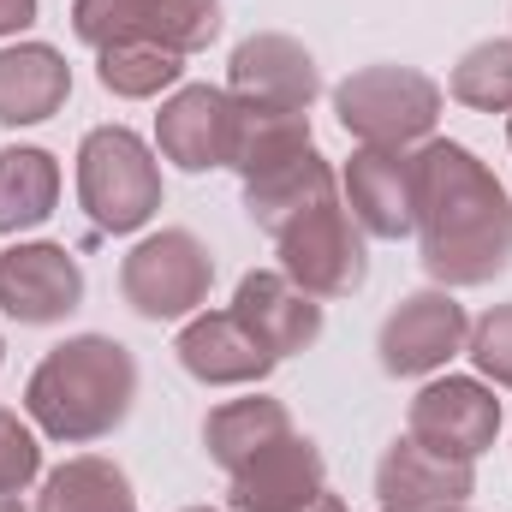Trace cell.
<instances>
[{"mask_svg": "<svg viewBox=\"0 0 512 512\" xmlns=\"http://www.w3.org/2000/svg\"><path fill=\"white\" fill-rule=\"evenodd\" d=\"M239 143V102L215 84H179L155 114V149L179 173L227 167Z\"/></svg>", "mask_w": 512, "mask_h": 512, "instance_id": "obj_12", "label": "cell"}, {"mask_svg": "<svg viewBox=\"0 0 512 512\" xmlns=\"http://www.w3.org/2000/svg\"><path fill=\"white\" fill-rule=\"evenodd\" d=\"M310 149H316L310 114H245V108H239V143H233V161H227V167L239 173V185H251L262 173H274V167L310 155Z\"/></svg>", "mask_w": 512, "mask_h": 512, "instance_id": "obj_24", "label": "cell"}, {"mask_svg": "<svg viewBox=\"0 0 512 512\" xmlns=\"http://www.w3.org/2000/svg\"><path fill=\"white\" fill-rule=\"evenodd\" d=\"M256 340L274 352V358H292V352H310L328 328V310L322 298H310L298 280H286L280 268H251L227 304Z\"/></svg>", "mask_w": 512, "mask_h": 512, "instance_id": "obj_16", "label": "cell"}, {"mask_svg": "<svg viewBox=\"0 0 512 512\" xmlns=\"http://www.w3.org/2000/svg\"><path fill=\"white\" fill-rule=\"evenodd\" d=\"M465 358L477 364V376L512 393V304H495L471 322V340H465Z\"/></svg>", "mask_w": 512, "mask_h": 512, "instance_id": "obj_26", "label": "cell"}, {"mask_svg": "<svg viewBox=\"0 0 512 512\" xmlns=\"http://www.w3.org/2000/svg\"><path fill=\"white\" fill-rule=\"evenodd\" d=\"M72 36L84 48L161 42L173 54H203L221 36V0H72Z\"/></svg>", "mask_w": 512, "mask_h": 512, "instance_id": "obj_7", "label": "cell"}, {"mask_svg": "<svg viewBox=\"0 0 512 512\" xmlns=\"http://www.w3.org/2000/svg\"><path fill=\"white\" fill-rule=\"evenodd\" d=\"M84 304V268L66 245L18 239L0 256V310L18 328H54Z\"/></svg>", "mask_w": 512, "mask_h": 512, "instance_id": "obj_11", "label": "cell"}, {"mask_svg": "<svg viewBox=\"0 0 512 512\" xmlns=\"http://www.w3.org/2000/svg\"><path fill=\"white\" fill-rule=\"evenodd\" d=\"M173 358H179V370L191 382H203V387H256L280 364L233 310H197L179 328Z\"/></svg>", "mask_w": 512, "mask_h": 512, "instance_id": "obj_17", "label": "cell"}, {"mask_svg": "<svg viewBox=\"0 0 512 512\" xmlns=\"http://www.w3.org/2000/svg\"><path fill=\"white\" fill-rule=\"evenodd\" d=\"M185 512H215V507H185Z\"/></svg>", "mask_w": 512, "mask_h": 512, "instance_id": "obj_31", "label": "cell"}, {"mask_svg": "<svg viewBox=\"0 0 512 512\" xmlns=\"http://www.w3.org/2000/svg\"><path fill=\"white\" fill-rule=\"evenodd\" d=\"M405 435H417L423 447H435L447 459L477 465L501 435V399L477 376H435L417 387V399L405 411Z\"/></svg>", "mask_w": 512, "mask_h": 512, "instance_id": "obj_10", "label": "cell"}, {"mask_svg": "<svg viewBox=\"0 0 512 512\" xmlns=\"http://www.w3.org/2000/svg\"><path fill=\"white\" fill-rule=\"evenodd\" d=\"M477 489L471 459H447L435 447H423L417 435H399L376 459V501L382 512H447L465 507Z\"/></svg>", "mask_w": 512, "mask_h": 512, "instance_id": "obj_15", "label": "cell"}, {"mask_svg": "<svg viewBox=\"0 0 512 512\" xmlns=\"http://www.w3.org/2000/svg\"><path fill=\"white\" fill-rule=\"evenodd\" d=\"M447 96L471 114H512V36H489L459 54Z\"/></svg>", "mask_w": 512, "mask_h": 512, "instance_id": "obj_25", "label": "cell"}, {"mask_svg": "<svg viewBox=\"0 0 512 512\" xmlns=\"http://www.w3.org/2000/svg\"><path fill=\"white\" fill-rule=\"evenodd\" d=\"M36 24V0H0V42Z\"/></svg>", "mask_w": 512, "mask_h": 512, "instance_id": "obj_28", "label": "cell"}, {"mask_svg": "<svg viewBox=\"0 0 512 512\" xmlns=\"http://www.w3.org/2000/svg\"><path fill=\"white\" fill-rule=\"evenodd\" d=\"M227 96L245 114H310L322 96V66L298 36L256 30L227 60Z\"/></svg>", "mask_w": 512, "mask_h": 512, "instance_id": "obj_9", "label": "cell"}, {"mask_svg": "<svg viewBox=\"0 0 512 512\" xmlns=\"http://www.w3.org/2000/svg\"><path fill=\"white\" fill-rule=\"evenodd\" d=\"M471 340V316L465 304L447 292V286H423V292H405L393 310L382 316V334H376V358L393 382H417V376H435L447 370Z\"/></svg>", "mask_w": 512, "mask_h": 512, "instance_id": "obj_8", "label": "cell"}, {"mask_svg": "<svg viewBox=\"0 0 512 512\" xmlns=\"http://www.w3.org/2000/svg\"><path fill=\"white\" fill-rule=\"evenodd\" d=\"M447 512H471V507H447Z\"/></svg>", "mask_w": 512, "mask_h": 512, "instance_id": "obj_33", "label": "cell"}, {"mask_svg": "<svg viewBox=\"0 0 512 512\" xmlns=\"http://www.w3.org/2000/svg\"><path fill=\"white\" fill-rule=\"evenodd\" d=\"M60 209V161L36 143L0 149V239L36 233Z\"/></svg>", "mask_w": 512, "mask_h": 512, "instance_id": "obj_20", "label": "cell"}, {"mask_svg": "<svg viewBox=\"0 0 512 512\" xmlns=\"http://www.w3.org/2000/svg\"><path fill=\"white\" fill-rule=\"evenodd\" d=\"M36 477H42V441H36V423L18 417V411H0V489H6V495H24Z\"/></svg>", "mask_w": 512, "mask_h": 512, "instance_id": "obj_27", "label": "cell"}, {"mask_svg": "<svg viewBox=\"0 0 512 512\" xmlns=\"http://www.w3.org/2000/svg\"><path fill=\"white\" fill-rule=\"evenodd\" d=\"M328 489V459L310 435H280L227 477L233 512H298Z\"/></svg>", "mask_w": 512, "mask_h": 512, "instance_id": "obj_14", "label": "cell"}, {"mask_svg": "<svg viewBox=\"0 0 512 512\" xmlns=\"http://www.w3.org/2000/svg\"><path fill=\"white\" fill-rule=\"evenodd\" d=\"M36 512H137V495H131V477L114 459L78 453V459H66L60 471L42 477Z\"/></svg>", "mask_w": 512, "mask_h": 512, "instance_id": "obj_22", "label": "cell"}, {"mask_svg": "<svg viewBox=\"0 0 512 512\" xmlns=\"http://www.w3.org/2000/svg\"><path fill=\"white\" fill-rule=\"evenodd\" d=\"M447 90L417 66H364L334 84L340 131L370 149H423L441 126Z\"/></svg>", "mask_w": 512, "mask_h": 512, "instance_id": "obj_4", "label": "cell"}, {"mask_svg": "<svg viewBox=\"0 0 512 512\" xmlns=\"http://www.w3.org/2000/svg\"><path fill=\"white\" fill-rule=\"evenodd\" d=\"M96 78L120 102H155L161 90H179L185 54H173L161 42H114V48L96 54Z\"/></svg>", "mask_w": 512, "mask_h": 512, "instance_id": "obj_23", "label": "cell"}, {"mask_svg": "<svg viewBox=\"0 0 512 512\" xmlns=\"http://www.w3.org/2000/svg\"><path fill=\"white\" fill-rule=\"evenodd\" d=\"M0 364H6V340H0Z\"/></svg>", "mask_w": 512, "mask_h": 512, "instance_id": "obj_32", "label": "cell"}, {"mask_svg": "<svg viewBox=\"0 0 512 512\" xmlns=\"http://www.w3.org/2000/svg\"><path fill=\"white\" fill-rule=\"evenodd\" d=\"M209 286H215V256L191 227L143 233L120 262V298L143 322H191L209 304Z\"/></svg>", "mask_w": 512, "mask_h": 512, "instance_id": "obj_5", "label": "cell"}, {"mask_svg": "<svg viewBox=\"0 0 512 512\" xmlns=\"http://www.w3.org/2000/svg\"><path fill=\"white\" fill-rule=\"evenodd\" d=\"M298 512H346V501H340V495H334V489H322V495H316V501H310V507H298Z\"/></svg>", "mask_w": 512, "mask_h": 512, "instance_id": "obj_29", "label": "cell"}, {"mask_svg": "<svg viewBox=\"0 0 512 512\" xmlns=\"http://www.w3.org/2000/svg\"><path fill=\"white\" fill-rule=\"evenodd\" d=\"M280 274L298 280L310 298H352L370 280V233L352 221L346 197H328L316 209H304L298 221H286L274 233Z\"/></svg>", "mask_w": 512, "mask_h": 512, "instance_id": "obj_6", "label": "cell"}, {"mask_svg": "<svg viewBox=\"0 0 512 512\" xmlns=\"http://www.w3.org/2000/svg\"><path fill=\"white\" fill-rule=\"evenodd\" d=\"M507 143H512V120H507Z\"/></svg>", "mask_w": 512, "mask_h": 512, "instance_id": "obj_34", "label": "cell"}, {"mask_svg": "<svg viewBox=\"0 0 512 512\" xmlns=\"http://www.w3.org/2000/svg\"><path fill=\"white\" fill-rule=\"evenodd\" d=\"M328 197H340V173L328 167L322 149H310V155H298V161H286V167H274V173L245 185V215L274 239L286 221H298L304 209H316Z\"/></svg>", "mask_w": 512, "mask_h": 512, "instance_id": "obj_19", "label": "cell"}, {"mask_svg": "<svg viewBox=\"0 0 512 512\" xmlns=\"http://www.w3.org/2000/svg\"><path fill=\"white\" fill-rule=\"evenodd\" d=\"M137 405V358L114 334L60 340L24 382V417L66 447L108 441Z\"/></svg>", "mask_w": 512, "mask_h": 512, "instance_id": "obj_2", "label": "cell"}, {"mask_svg": "<svg viewBox=\"0 0 512 512\" xmlns=\"http://www.w3.org/2000/svg\"><path fill=\"white\" fill-rule=\"evenodd\" d=\"M340 197L370 239H411V227H417V149L358 143L346 173H340Z\"/></svg>", "mask_w": 512, "mask_h": 512, "instance_id": "obj_13", "label": "cell"}, {"mask_svg": "<svg viewBox=\"0 0 512 512\" xmlns=\"http://www.w3.org/2000/svg\"><path fill=\"white\" fill-rule=\"evenodd\" d=\"M0 512H24V495H6L0 489Z\"/></svg>", "mask_w": 512, "mask_h": 512, "instance_id": "obj_30", "label": "cell"}, {"mask_svg": "<svg viewBox=\"0 0 512 512\" xmlns=\"http://www.w3.org/2000/svg\"><path fill=\"white\" fill-rule=\"evenodd\" d=\"M72 96V66L48 42H6L0 48V126H42L66 108Z\"/></svg>", "mask_w": 512, "mask_h": 512, "instance_id": "obj_18", "label": "cell"}, {"mask_svg": "<svg viewBox=\"0 0 512 512\" xmlns=\"http://www.w3.org/2000/svg\"><path fill=\"white\" fill-rule=\"evenodd\" d=\"M280 435H292V411L280 405V399H268V393H245V399H221L209 417H203V447H209V459L233 477L245 459H256L268 441H280Z\"/></svg>", "mask_w": 512, "mask_h": 512, "instance_id": "obj_21", "label": "cell"}, {"mask_svg": "<svg viewBox=\"0 0 512 512\" xmlns=\"http://www.w3.org/2000/svg\"><path fill=\"white\" fill-rule=\"evenodd\" d=\"M417 256L423 274L447 292L489 286L512 268V197L507 185L447 137L417 149Z\"/></svg>", "mask_w": 512, "mask_h": 512, "instance_id": "obj_1", "label": "cell"}, {"mask_svg": "<svg viewBox=\"0 0 512 512\" xmlns=\"http://www.w3.org/2000/svg\"><path fill=\"white\" fill-rule=\"evenodd\" d=\"M161 161L131 126H96L78 143V203L102 233H143L161 215Z\"/></svg>", "mask_w": 512, "mask_h": 512, "instance_id": "obj_3", "label": "cell"}]
</instances>
